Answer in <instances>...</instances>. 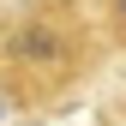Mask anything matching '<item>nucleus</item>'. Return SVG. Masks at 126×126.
<instances>
[{"label": "nucleus", "mask_w": 126, "mask_h": 126, "mask_svg": "<svg viewBox=\"0 0 126 126\" xmlns=\"http://www.w3.org/2000/svg\"><path fill=\"white\" fill-rule=\"evenodd\" d=\"M108 54L102 30L72 0H18L0 12V108H36L66 102L84 78H96Z\"/></svg>", "instance_id": "f257e3e1"}, {"label": "nucleus", "mask_w": 126, "mask_h": 126, "mask_svg": "<svg viewBox=\"0 0 126 126\" xmlns=\"http://www.w3.org/2000/svg\"><path fill=\"white\" fill-rule=\"evenodd\" d=\"M102 42L108 48H126V0H102Z\"/></svg>", "instance_id": "f03ea898"}]
</instances>
